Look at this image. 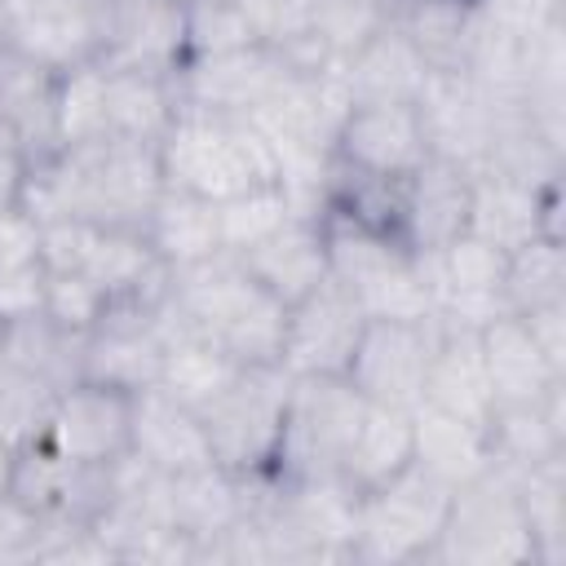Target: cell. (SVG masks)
<instances>
[{"label":"cell","instance_id":"52a82bcc","mask_svg":"<svg viewBox=\"0 0 566 566\" xmlns=\"http://www.w3.org/2000/svg\"><path fill=\"white\" fill-rule=\"evenodd\" d=\"M287 389H292V376L283 371V363H248L230 380V389H221L199 411L212 442V460L234 473L270 469L283 433Z\"/></svg>","mask_w":566,"mask_h":566},{"label":"cell","instance_id":"7dc6e473","mask_svg":"<svg viewBox=\"0 0 566 566\" xmlns=\"http://www.w3.org/2000/svg\"><path fill=\"white\" fill-rule=\"evenodd\" d=\"M40 265V221L22 203L0 208V279Z\"/></svg>","mask_w":566,"mask_h":566},{"label":"cell","instance_id":"484cf974","mask_svg":"<svg viewBox=\"0 0 566 566\" xmlns=\"http://www.w3.org/2000/svg\"><path fill=\"white\" fill-rule=\"evenodd\" d=\"M411 464H420L451 491L482 478L491 469L486 420H464V416L416 402L411 407Z\"/></svg>","mask_w":566,"mask_h":566},{"label":"cell","instance_id":"f907efd6","mask_svg":"<svg viewBox=\"0 0 566 566\" xmlns=\"http://www.w3.org/2000/svg\"><path fill=\"white\" fill-rule=\"evenodd\" d=\"M531 340L544 349V358L566 371V301H553V305H539V310H526L522 314Z\"/></svg>","mask_w":566,"mask_h":566},{"label":"cell","instance_id":"ee69618b","mask_svg":"<svg viewBox=\"0 0 566 566\" xmlns=\"http://www.w3.org/2000/svg\"><path fill=\"white\" fill-rule=\"evenodd\" d=\"M106 310V292L84 274V270H66V274H49L44 270V314L71 332H88Z\"/></svg>","mask_w":566,"mask_h":566},{"label":"cell","instance_id":"cb8c5ba5","mask_svg":"<svg viewBox=\"0 0 566 566\" xmlns=\"http://www.w3.org/2000/svg\"><path fill=\"white\" fill-rule=\"evenodd\" d=\"M420 402L438 407V411H451V416H464V420H486L495 411L486 363H482V340H478L473 327L438 323Z\"/></svg>","mask_w":566,"mask_h":566},{"label":"cell","instance_id":"7a4b0ae2","mask_svg":"<svg viewBox=\"0 0 566 566\" xmlns=\"http://www.w3.org/2000/svg\"><path fill=\"white\" fill-rule=\"evenodd\" d=\"M172 305L190 332L217 340L239 363H279L287 305L274 301L234 252L172 270Z\"/></svg>","mask_w":566,"mask_h":566},{"label":"cell","instance_id":"3957f363","mask_svg":"<svg viewBox=\"0 0 566 566\" xmlns=\"http://www.w3.org/2000/svg\"><path fill=\"white\" fill-rule=\"evenodd\" d=\"M159 168L164 186L203 195L212 203L279 181V159L265 133L243 115L208 111H177L159 142Z\"/></svg>","mask_w":566,"mask_h":566},{"label":"cell","instance_id":"c3c4849f","mask_svg":"<svg viewBox=\"0 0 566 566\" xmlns=\"http://www.w3.org/2000/svg\"><path fill=\"white\" fill-rule=\"evenodd\" d=\"M40 513L13 491H0V566H27L35 557Z\"/></svg>","mask_w":566,"mask_h":566},{"label":"cell","instance_id":"ac0fdd59","mask_svg":"<svg viewBox=\"0 0 566 566\" xmlns=\"http://www.w3.org/2000/svg\"><path fill=\"white\" fill-rule=\"evenodd\" d=\"M469 195L473 172L460 164H447L429 155L420 168L402 177V203H398V243L416 256L447 248L469 230Z\"/></svg>","mask_w":566,"mask_h":566},{"label":"cell","instance_id":"7bdbcfd3","mask_svg":"<svg viewBox=\"0 0 566 566\" xmlns=\"http://www.w3.org/2000/svg\"><path fill=\"white\" fill-rule=\"evenodd\" d=\"M265 44L234 0H186V57H212L230 49Z\"/></svg>","mask_w":566,"mask_h":566},{"label":"cell","instance_id":"603a6c76","mask_svg":"<svg viewBox=\"0 0 566 566\" xmlns=\"http://www.w3.org/2000/svg\"><path fill=\"white\" fill-rule=\"evenodd\" d=\"M478 340H482V363H486L495 407L539 402L557 380H566V371H557L544 358V349L531 340L522 314H513V310H504L486 327H478Z\"/></svg>","mask_w":566,"mask_h":566},{"label":"cell","instance_id":"d4e9b609","mask_svg":"<svg viewBox=\"0 0 566 566\" xmlns=\"http://www.w3.org/2000/svg\"><path fill=\"white\" fill-rule=\"evenodd\" d=\"M84 274L106 292V301L128 305H159L172 287V270L150 248L142 226H102L84 261Z\"/></svg>","mask_w":566,"mask_h":566},{"label":"cell","instance_id":"f35d334b","mask_svg":"<svg viewBox=\"0 0 566 566\" xmlns=\"http://www.w3.org/2000/svg\"><path fill=\"white\" fill-rule=\"evenodd\" d=\"M296 217V203L287 199V190L279 186V181H270V186H252V190H243V195H230V199H221L217 203V226H221V248L226 252H248V248H256L261 239H270L283 221H292ZM310 217V212H305Z\"/></svg>","mask_w":566,"mask_h":566},{"label":"cell","instance_id":"4316f807","mask_svg":"<svg viewBox=\"0 0 566 566\" xmlns=\"http://www.w3.org/2000/svg\"><path fill=\"white\" fill-rule=\"evenodd\" d=\"M340 75H345V88H349L354 106H371V102L416 106V97L429 80V62L385 22L371 40H363L340 62Z\"/></svg>","mask_w":566,"mask_h":566},{"label":"cell","instance_id":"4dcf8cb0","mask_svg":"<svg viewBox=\"0 0 566 566\" xmlns=\"http://www.w3.org/2000/svg\"><path fill=\"white\" fill-rule=\"evenodd\" d=\"M478 22V0H398L389 27L429 62V71H460Z\"/></svg>","mask_w":566,"mask_h":566},{"label":"cell","instance_id":"d6a6232c","mask_svg":"<svg viewBox=\"0 0 566 566\" xmlns=\"http://www.w3.org/2000/svg\"><path fill=\"white\" fill-rule=\"evenodd\" d=\"M0 345H4V363L44 380L49 389H66L80 380V349H84V336L53 323L44 310L40 314H27V318H13V323H0Z\"/></svg>","mask_w":566,"mask_h":566},{"label":"cell","instance_id":"bcb514c9","mask_svg":"<svg viewBox=\"0 0 566 566\" xmlns=\"http://www.w3.org/2000/svg\"><path fill=\"white\" fill-rule=\"evenodd\" d=\"M482 18L517 40L553 27V22H566V0H478Z\"/></svg>","mask_w":566,"mask_h":566},{"label":"cell","instance_id":"8d00e7d4","mask_svg":"<svg viewBox=\"0 0 566 566\" xmlns=\"http://www.w3.org/2000/svg\"><path fill=\"white\" fill-rule=\"evenodd\" d=\"M53 133L57 150L106 137V62H80L53 80Z\"/></svg>","mask_w":566,"mask_h":566},{"label":"cell","instance_id":"ffe728a7","mask_svg":"<svg viewBox=\"0 0 566 566\" xmlns=\"http://www.w3.org/2000/svg\"><path fill=\"white\" fill-rule=\"evenodd\" d=\"M128 451L142 455L159 473H186L199 464H212V442L195 407L177 402L159 385L133 394V424H128Z\"/></svg>","mask_w":566,"mask_h":566},{"label":"cell","instance_id":"2e32d148","mask_svg":"<svg viewBox=\"0 0 566 566\" xmlns=\"http://www.w3.org/2000/svg\"><path fill=\"white\" fill-rule=\"evenodd\" d=\"M97 62L172 75L186 62V0H102Z\"/></svg>","mask_w":566,"mask_h":566},{"label":"cell","instance_id":"8fae6325","mask_svg":"<svg viewBox=\"0 0 566 566\" xmlns=\"http://www.w3.org/2000/svg\"><path fill=\"white\" fill-rule=\"evenodd\" d=\"M164 332L155 318V305H128V301H106L102 318L84 332L80 349V380H97L124 394L150 389L164 367Z\"/></svg>","mask_w":566,"mask_h":566},{"label":"cell","instance_id":"f6af8a7d","mask_svg":"<svg viewBox=\"0 0 566 566\" xmlns=\"http://www.w3.org/2000/svg\"><path fill=\"white\" fill-rule=\"evenodd\" d=\"M97 221L84 217H57V221H40V265L49 274H66V270H84L93 239H97Z\"/></svg>","mask_w":566,"mask_h":566},{"label":"cell","instance_id":"8992f818","mask_svg":"<svg viewBox=\"0 0 566 566\" xmlns=\"http://www.w3.org/2000/svg\"><path fill=\"white\" fill-rule=\"evenodd\" d=\"M363 411L367 398L345 376H292L270 469L279 478H340Z\"/></svg>","mask_w":566,"mask_h":566},{"label":"cell","instance_id":"ba28073f","mask_svg":"<svg viewBox=\"0 0 566 566\" xmlns=\"http://www.w3.org/2000/svg\"><path fill=\"white\" fill-rule=\"evenodd\" d=\"M438 318H367L345 367V380L380 407L411 411L424 389V367L433 354Z\"/></svg>","mask_w":566,"mask_h":566},{"label":"cell","instance_id":"83f0119b","mask_svg":"<svg viewBox=\"0 0 566 566\" xmlns=\"http://www.w3.org/2000/svg\"><path fill=\"white\" fill-rule=\"evenodd\" d=\"M491 438V464L522 473L531 464H544L548 455L566 451V380H557L539 402L522 407H495L486 416Z\"/></svg>","mask_w":566,"mask_h":566},{"label":"cell","instance_id":"e575fe53","mask_svg":"<svg viewBox=\"0 0 566 566\" xmlns=\"http://www.w3.org/2000/svg\"><path fill=\"white\" fill-rule=\"evenodd\" d=\"M248 363H239L234 354H226L217 340L199 336V332H186L177 340H168L164 349V367H159V389L172 394L177 402L203 411L221 389H230V380L243 371Z\"/></svg>","mask_w":566,"mask_h":566},{"label":"cell","instance_id":"f5cc1de1","mask_svg":"<svg viewBox=\"0 0 566 566\" xmlns=\"http://www.w3.org/2000/svg\"><path fill=\"white\" fill-rule=\"evenodd\" d=\"M13 455H18V451H9V447L0 442V491H9V482H13Z\"/></svg>","mask_w":566,"mask_h":566},{"label":"cell","instance_id":"74e56055","mask_svg":"<svg viewBox=\"0 0 566 566\" xmlns=\"http://www.w3.org/2000/svg\"><path fill=\"white\" fill-rule=\"evenodd\" d=\"M566 301V239H531L504 261V305L513 314Z\"/></svg>","mask_w":566,"mask_h":566},{"label":"cell","instance_id":"60d3db41","mask_svg":"<svg viewBox=\"0 0 566 566\" xmlns=\"http://www.w3.org/2000/svg\"><path fill=\"white\" fill-rule=\"evenodd\" d=\"M389 22L385 0H310V22L305 31L336 57L345 62L363 40H371Z\"/></svg>","mask_w":566,"mask_h":566},{"label":"cell","instance_id":"d590c367","mask_svg":"<svg viewBox=\"0 0 566 566\" xmlns=\"http://www.w3.org/2000/svg\"><path fill=\"white\" fill-rule=\"evenodd\" d=\"M513 482L535 539V566H562L566 562V451L513 473Z\"/></svg>","mask_w":566,"mask_h":566},{"label":"cell","instance_id":"9a60e30c","mask_svg":"<svg viewBox=\"0 0 566 566\" xmlns=\"http://www.w3.org/2000/svg\"><path fill=\"white\" fill-rule=\"evenodd\" d=\"M500 248L504 256L517 252L522 243L548 234L562 239V181L553 186H526L500 172H473V195H469V230Z\"/></svg>","mask_w":566,"mask_h":566},{"label":"cell","instance_id":"7c38bea8","mask_svg":"<svg viewBox=\"0 0 566 566\" xmlns=\"http://www.w3.org/2000/svg\"><path fill=\"white\" fill-rule=\"evenodd\" d=\"M287 75V62L274 44H248L212 57H186L172 71L177 111H208V115H252L265 93Z\"/></svg>","mask_w":566,"mask_h":566},{"label":"cell","instance_id":"5bb4252c","mask_svg":"<svg viewBox=\"0 0 566 566\" xmlns=\"http://www.w3.org/2000/svg\"><path fill=\"white\" fill-rule=\"evenodd\" d=\"M416 115H420L429 155L460 164L464 172H478L486 164L495 115L464 71H429L416 97Z\"/></svg>","mask_w":566,"mask_h":566},{"label":"cell","instance_id":"f546056e","mask_svg":"<svg viewBox=\"0 0 566 566\" xmlns=\"http://www.w3.org/2000/svg\"><path fill=\"white\" fill-rule=\"evenodd\" d=\"M142 234L150 239V248L164 256L168 270H181V265H195V261L226 252L221 226H217V203L203 195L177 190V186L159 190V199L150 203V212L142 221Z\"/></svg>","mask_w":566,"mask_h":566},{"label":"cell","instance_id":"b9f144b4","mask_svg":"<svg viewBox=\"0 0 566 566\" xmlns=\"http://www.w3.org/2000/svg\"><path fill=\"white\" fill-rule=\"evenodd\" d=\"M71 478H75V460L57 455L49 442H31L13 455V482L9 491L31 504L35 513H66L71 504Z\"/></svg>","mask_w":566,"mask_h":566},{"label":"cell","instance_id":"9c48e42d","mask_svg":"<svg viewBox=\"0 0 566 566\" xmlns=\"http://www.w3.org/2000/svg\"><path fill=\"white\" fill-rule=\"evenodd\" d=\"M363 323L367 314L354 301V292L327 274L314 292L292 301L283 314V345H279L283 371L287 376H345L354 345L363 336Z\"/></svg>","mask_w":566,"mask_h":566},{"label":"cell","instance_id":"5b68a950","mask_svg":"<svg viewBox=\"0 0 566 566\" xmlns=\"http://www.w3.org/2000/svg\"><path fill=\"white\" fill-rule=\"evenodd\" d=\"M429 562L447 566H535V539L517 500V482L509 469L491 464L482 478L451 491L447 522Z\"/></svg>","mask_w":566,"mask_h":566},{"label":"cell","instance_id":"ab89813d","mask_svg":"<svg viewBox=\"0 0 566 566\" xmlns=\"http://www.w3.org/2000/svg\"><path fill=\"white\" fill-rule=\"evenodd\" d=\"M53 398H57V389H49L44 380H35V376H27V371L4 363L0 367V442L9 451L44 442Z\"/></svg>","mask_w":566,"mask_h":566},{"label":"cell","instance_id":"816d5d0a","mask_svg":"<svg viewBox=\"0 0 566 566\" xmlns=\"http://www.w3.org/2000/svg\"><path fill=\"white\" fill-rule=\"evenodd\" d=\"M35 4H44V0H0V9H4V22H13V18H22V13H31Z\"/></svg>","mask_w":566,"mask_h":566},{"label":"cell","instance_id":"f1b7e54d","mask_svg":"<svg viewBox=\"0 0 566 566\" xmlns=\"http://www.w3.org/2000/svg\"><path fill=\"white\" fill-rule=\"evenodd\" d=\"M53 80L57 71L31 62L27 53L0 44V119L13 128L27 159H44L57 150L53 133Z\"/></svg>","mask_w":566,"mask_h":566},{"label":"cell","instance_id":"277c9868","mask_svg":"<svg viewBox=\"0 0 566 566\" xmlns=\"http://www.w3.org/2000/svg\"><path fill=\"white\" fill-rule=\"evenodd\" d=\"M447 504H451V486L424 473L420 464H407L389 482L358 491L349 562H363V566L429 562L438 531L447 522Z\"/></svg>","mask_w":566,"mask_h":566},{"label":"cell","instance_id":"e0dca14e","mask_svg":"<svg viewBox=\"0 0 566 566\" xmlns=\"http://www.w3.org/2000/svg\"><path fill=\"white\" fill-rule=\"evenodd\" d=\"M332 159L371 177H407L429 159L416 106H398V102L349 106L345 124L336 128Z\"/></svg>","mask_w":566,"mask_h":566},{"label":"cell","instance_id":"7402d4cb","mask_svg":"<svg viewBox=\"0 0 566 566\" xmlns=\"http://www.w3.org/2000/svg\"><path fill=\"white\" fill-rule=\"evenodd\" d=\"M243 270L283 305L301 301L305 292H314L327 279V243H323V221L296 212L292 221H283L270 239H261L256 248L239 252Z\"/></svg>","mask_w":566,"mask_h":566},{"label":"cell","instance_id":"681fc988","mask_svg":"<svg viewBox=\"0 0 566 566\" xmlns=\"http://www.w3.org/2000/svg\"><path fill=\"white\" fill-rule=\"evenodd\" d=\"M40 310H44V265H31V270L0 279V323L27 318Z\"/></svg>","mask_w":566,"mask_h":566},{"label":"cell","instance_id":"44dd1931","mask_svg":"<svg viewBox=\"0 0 566 566\" xmlns=\"http://www.w3.org/2000/svg\"><path fill=\"white\" fill-rule=\"evenodd\" d=\"M4 44L49 71L93 62L102 53V0H44L9 22Z\"/></svg>","mask_w":566,"mask_h":566},{"label":"cell","instance_id":"d6986e66","mask_svg":"<svg viewBox=\"0 0 566 566\" xmlns=\"http://www.w3.org/2000/svg\"><path fill=\"white\" fill-rule=\"evenodd\" d=\"M243 513H248V473H234L212 460L168 478V517L186 539H195L199 562L217 566V544Z\"/></svg>","mask_w":566,"mask_h":566},{"label":"cell","instance_id":"1f68e13d","mask_svg":"<svg viewBox=\"0 0 566 566\" xmlns=\"http://www.w3.org/2000/svg\"><path fill=\"white\" fill-rule=\"evenodd\" d=\"M177 119V88L172 75L106 66V133L133 142H164Z\"/></svg>","mask_w":566,"mask_h":566},{"label":"cell","instance_id":"4fadbf2b","mask_svg":"<svg viewBox=\"0 0 566 566\" xmlns=\"http://www.w3.org/2000/svg\"><path fill=\"white\" fill-rule=\"evenodd\" d=\"M128 424H133V394L97 380H75L57 389L44 442L75 464H106L128 451Z\"/></svg>","mask_w":566,"mask_h":566},{"label":"cell","instance_id":"db71d44e","mask_svg":"<svg viewBox=\"0 0 566 566\" xmlns=\"http://www.w3.org/2000/svg\"><path fill=\"white\" fill-rule=\"evenodd\" d=\"M0 367H4V345H0Z\"/></svg>","mask_w":566,"mask_h":566},{"label":"cell","instance_id":"836d02e7","mask_svg":"<svg viewBox=\"0 0 566 566\" xmlns=\"http://www.w3.org/2000/svg\"><path fill=\"white\" fill-rule=\"evenodd\" d=\"M407 464H411V411L367 402V411L354 429V442L345 451L340 478L354 491H371V486L389 482L394 473H402Z\"/></svg>","mask_w":566,"mask_h":566},{"label":"cell","instance_id":"30bf717a","mask_svg":"<svg viewBox=\"0 0 566 566\" xmlns=\"http://www.w3.org/2000/svg\"><path fill=\"white\" fill-rule=\"evenodd\" d=\"M504 252L491 248L478 234H460L438 252L420 256L433 318L451 327H486L495 314H504Z\"/></svg>","mask_w":566,"mask_h":566},{"label":"cell","instance_id":"6da1fadb","mask_svg":"<svg viewBox=\"0 0 566 566\" xmlns=\"http://www.w3.org/2000/svg\"><path fill=\"white\" fill-rule=\"evenodd\" d=\"M164 190L159 146L133 137H97L35 159L22 177L18 203L35 221L84 217L97 226H142Z\"/></svg>","mask_w":566,"mask_h":566}]
</instances>
